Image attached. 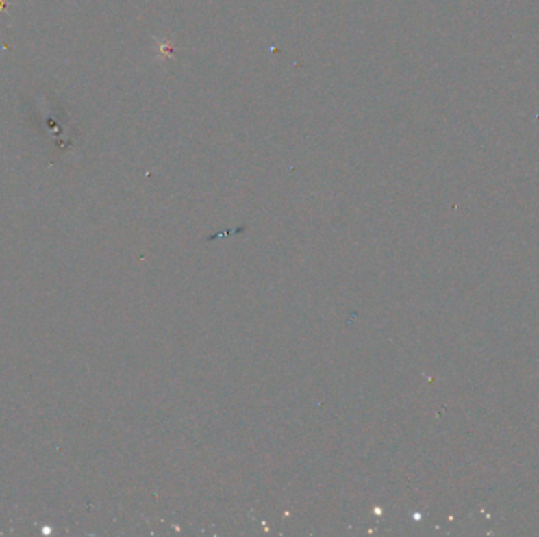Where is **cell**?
Wrapping results in <instances>:
<instances>
[{"instance_id": "6da1fadb", "label": "cell", "mask_w": 539, "mask_h": 537, "mask_svg": "<svg viewBox=\"0 0 539 537\" xmlns=\"http://www.w3.org/2000/svg\"><path fill=\"white\" fill-rule=\"evenodd\" d=\"M8 2H10V0H0V13H3L5 10H7Z\"/></svg>"}]
</instances>
